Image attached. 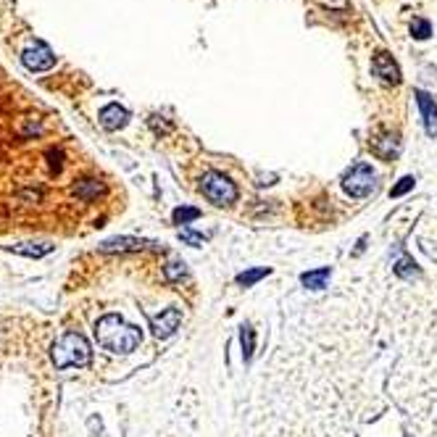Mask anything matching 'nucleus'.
<instances>
[{
	"mask_svg": "<svg viewBox=\"0 0 437 437\" xmlns=\"http://www.w3.org/2000/svg\"><path fill=\"white\" fill-rule=\"evenodd\" d=\"M45 137L47 118L35 116V100L0 69V192L13 206L35 177V148L43 151ZM6 216L8 208L0 201V224Z\"/></svg>",
	"mask_w": 437,
	"mask_h": 437,
	"instance_id": "nucleus-1",
	"label": "nucleus"
},
{
	"mask_svg": "<svg viewBox=\"0 0 437 437\" xmlns=\"http://www.w3.org/2000/svg\"><path fill=\"white\" fill-rule=\"evenodd\" d=\"M95 337L111 353H132L140 345L142 335L137 327H132L118 314H106L95 324Z\"/></svg>",
	"mask_w": 437,
	"mask_h": 437,
	"instance_id": "nucleus-2",
	"label": "nucleus"
},
{
	"mask_svg": "<svg viewBox=\"0 0 437 437\" xmlns=\"http://www.w3.org/2000/svg\"><path fill=\"white\" fill-rule=\"evenodd\" d=\"M53 364L56 369L69 367H87L90 364V343L84 340L79 332H66L53 343Z\"/></svg>",
	"mask_w": 437,
	"mask_h": 437,
	"instance_id": "nucleus-3",
	"label": "nucleus"
},
{
	"mask_svg": "<svg viewBox=\"0 0 437 437\" xmlns=\"http://www.w3.org/2000/svg\"><path fill=\"white\" fill-rule=\"evenodd\" d=\"M203 195L213 203V206H232L237 201V187L229 177L222 171H206L201 182Z\"/></svg>",
	"mask_w": 437,
	"mask_h": 437,
	"instance_id": "nucleus-4",
	"label": "nucleus"
},
{
	"mask_svg": "<svg viewBox=\"0 0 437 437\" xmlns=\"http://www.w3.org/2000/svg\"><path fill=\"white\" fill-rule=\"evenodd\" d=\"M374 185H377V177H374L371 166L364 164V161H361V164H353L343 174V190L351 198H367L369 192L374 190Z\"/></svg>",
	"mask_w": 437,
	"mask_h": 437,
	"instance_id": "nucleus-5",
	"label": "nucleus"
},
{
	"mask_svg": "<svg viewBox=\"0 0 437 437\" xmlns=\"http://www.w3.org/2000/svg\"><path fill=\"white\" fill-rule=\"evenodd\" d=\"M371 71L377 74L382 82H388V84L401 82V66L392 61L390 53H377V56L371 59Z\"/></svg>",
	"mask_w": 437,
	"mask_h": 437,
	"instance_id": "nucleus-6",
	"label": "nucleus"
},
{
	"mask_svg": "<svg viewBox=\"0 0 437 437\" xmlns=\"http://www.w3.org/2000/svg\"><path fill=\"white\" fill-rule=\"evenodd\" d=\"M24 63H26V69L32 71H45L56 63V56H53V50L45 43H35L32 50L24 53Z\"/></svg>",
	"mask_w": 437,
	"mask_h": 437,
	"instance_id": "nucleus-7",
	"label": "nucleus"
},
{
	"mask_svg": "<svg viewBox=\"0 0 437 437\" xmlns=\"http://www.w3.org/2000/svg\"><path fill=\"white\" fill-rule=\"evenodd\" d=\"M182 324V311L179 308H166L153 319V335L155 337H171Z\"/></svg>",
	"mask_w": 437,
	"mask_h": 437,
	"instance_id": "nucleus-8",
	"label": "nucleus"
},
{
	"mask_svg": "<svg viewBox=\"0 0 437 437\" xmlns=\"http://www.w3.org/2000/svg\"><path fill=\"white\" fill-rule=\"evenodd\" d=\"M416 103H419V111H422V121H424V132L429 137L437 135V103L432 100V95L424 93V90H416Z\"/></svg>",
	"mask_w": 437,
	"mask_h": 437,
	"instance_id": "nucleus-9",
	"label": "nucleus"
},
{
	"mask_svg": "<svg viewBox=\"0 0 437 437\" xmlns=\"http://www.w3.org/2000/svg\"><path fill=\"white\" fill-rule=\"evenodd\" d=\"M127 121H130L127 108L116 106V103H111V106H106L103 111H100V124H103V130H108V132L121 130Z\"/></svg>",
	"mask_w": 437,
	"mask_h": 437,
	"instance_id": "nucleus-10",
	"label": "nucleus"
},
{
	"mask_svg": "<svg viewBox=\"0 0 437 437\" xmlns=\"http://www.w3.org/2000/svg\"><path fill=\"white\" fill-rule=\"evenodd\" d=\"M371 151H374L382 161H392V158L398 155V151H401V142H398L395 135H379V137L371 140Z\"/></svg>",
	"mask_w": 437,
	"mask_h": 437,
	"instance_id": "nucleus-11",
	"label": "nucleus"
},
{
	"mask_svg": "<svg viewBox=\"0 0 437 437\" xmlns=\"http://www.w3.org/2000/svg\"><path fill=\"white\" fill-rule=\"evenodd\" d=\"M145 245H153V243H148V240H137V237H114V240H106L100 250L103 253H124V250H142Z\"/></svg>",
	"mask_w": 437,
	"mask_h": 437,
	"instance_id": "nucleus-12",
	"label": "nucleus"
},
{
	"mask_svg": "<svg viewBox=\"0 0 437 437\" xmlns=\"http://www.w3.org/2000/svg\"><path fill=\"white\" fill-rule=\"evenodd\" d=\"M330 277H332L330 266H321V269H314V272L300 274V282L306 284L308 290H324L327 282H330Z\"/></svg>",
	"mask_w": 437,
	"mask_h": 437,
	"instance_id": "nucleus-13",
	"label": "nucleus"
},
{
	"mask_svg": "<svg viewBox=\"0 0 437 437\" xmlns=\"http://www.w3.org/2000/svg\"><path fill=\"white\" fill-rule=\"evenodd\" d=\"M392 272L398 274L401 279H416V277L422 274V269H419V263H416V261L411 259V256H406V253H401V259L395 261Z\"/></svg>",
	"mask_w": 437,
	"mask_h": 437,
	"instance_id": "nucleus-14",
	"label": "nucleus"
},
{
	"mask_svg": "<svg viewBox=\"0 0 437 437\" xmlns=\"http://www.w3.org/2000/svg\"><path fill=\"white\" fill-rule=\"evenodd\" d=\"M272 274V269L269 266H259V269H248V272H240L237 274L235 282L240 284V287H253L256 282H261L263 277H269Z\"/></svg>",
	"mask_w": 437,
	"mask_h": 437,
	"instance_id": "nucleus-15",
	"label": "nucleus"
},
{
	"mask_svg": "<svg viewBox=\"0 0 437 437\" xmlns=\"http://www.w3.org/2000/svg\"><path fill=\"white\" fill-rule=\"evenodd\" d=\"M240 343H243V361H250L253 351H256V332H253L250 324L240 327Z\"/></svg>",
	"mask_w": 437,
	"mask_h": 437,
	"instance_id": "nucleus-16",
	"label": "nucleus"
},
{
	"mask_svg": "<svg viewBox=\"0 0 437 437\" xmlns=\"http://www.w3.org/2000/svg\"><path fill=\"white\" fill-rule=\"evenodd\" d=\"M171 219H174V224L182 227V224L195 222V219H201V211H198V208H190V206H179V208H174Z\"/></svg>",
	"mask_w": 437,
	"mask_h": 437,
	"instance_id": "nucleus-17",
	"label": "nucleus"
},
{
	"mask_svg": "<svg viewBox=\"0 0 437 437\" xmlns=\"http://www.w3.org/2000/svg\"><path fill=\"white\" fill-rule=\"evenodd\" d=\"M164 274H166V279H169V282H179V279L187 274V266H185V261L174 259L164 266Z\"/></svg>",
	"mask_w": 437,
	"mask_h": 437,
	"instance_id": "nucleus-18",
	"label": "nucleus"
},
{
	"mask_svg": "<svg viewBox=\"0 0 437 437\" xmlns=\"http://www.w3.org/2000/svg\"><path fill=\"white\" fill-rule=\"evenodd\" d=\"M411 35H414L416 40H427V37L432 35V24L427 22V19H414V22H411Z\"/></svg>",
	"mask_w": 437,
	"mask_h": 437,
	"instance_id": "nucleus-19",
	"label": "nucleus"
},
{
	"mask_svg": "<svg viewBox=\"0 0 437 437\" xmlns=\"http://www.w3.org/2000/svg\"><path fill=\"white\" fill-rule=\"evenodd\" d=\"M179 237H182V243H187V245H192V248H201L203 243H206V235H201V232H192V229H179Z\"/></svg>",
	"mask_w": 437,
	"mask_h": 437,
	"instance_id": "nucleus-20",
	"label": "nucleus"
},
{
	"mask_svg": "<svg viewBox=\"0 0 437 437\" xmlns=\"http://www.w3.org/2000/svg\"><path fill=\"white\" fill-rule=\"evenodd\" d=\"M414 182H416L414 177H403L401 182H398V185L390 190V198H403L408 190H414Z\"/></svg>",
	"mask_w": 437,
	"mask_h": 437,
	"instance_id": "nucleus-21",
	"label": "nucleus"
},
{
	"mask_svg": "<svg viewBox=\"0 0 437 437\" xmlns=\"http://www.w3.org/2000/svg\"><path fill=\"white\" fill-rule=\"evenodd\" d=\"M406 437H411V435H406Z\"/></svg>",
	"mask_w": 437,
	"mask_h": 437,
	"instance_id": "nucleus-22",
	"label": "nucleus"
}]
</instances>
